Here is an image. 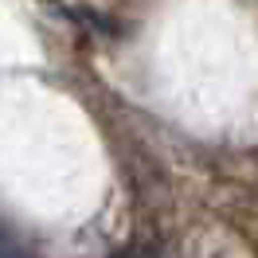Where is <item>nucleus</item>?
Wrapping results in <instances>:
<instances>
[{"label": "nucleus", "mask_w": 258, "mask_h": 258, "mask_svg": "<svg viewBox=\"0 0 258 258\" xmlns=\"http://www.w3.org/2000/svg\"><path fill=\"white\" fill-rule=\"evenodd\" d=\"M0 258H24V250H20V246L8 239L4 231H0Z\"/></svg>", "instance_id": "nucleus-1"}]
</instances>
